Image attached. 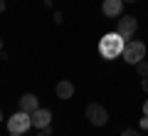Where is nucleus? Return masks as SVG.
<instances>
[{
  "mask_svg": "<svg viewBox=\"0 0 148 136\" xmlns=\"http://www.w3.org/2000/svg\"><path fill=\"white\" fill-rule=\"evenodd\" d=\"M141 126H143V129H148V116H146V119H141Z\"/></svg>",
  "mask_w": 148,
  "mask_h": 136,
  "instance_id": "2eb2a0df",
  "label": "nucleus"
},
{
  "mask_svg": "<svg viewBox=\"0 0 148 136\" xmlns=\"http://www.w3.org/2000/svg\"><path fill=\"white\" fill-rule=\"evenodd\" d=\"M10 136H25V134H10Z\"/></svg>",
  "mask_w": 148,
  "mask_h": 136,
  "instance_id": "dca6fc26",
  "label": "nucleus"
},
{
  "mask_svg": "<svg viewBox=\"0 0 148 136\" xmlns=\"http://www.w3.org/2000/svg\"><path fill=\"white\" fill-rule=\"evenodd\" d=\"M143 114H146V116H148V99H146V101H143Z\"/></svg>",
  "mask_w": 148,
  "mask_h": 136,
  "instance_id": "4468645a",
  "label": "nucleus"
},
{
  "mask_svg": "<svg viewBox=\"0 0 148 136\" xmlns=\"http://www.w3.org/2000/svg\"><path fill=\"white\" fill-rule=\"evenodd\" d=\"M101 12H104L106 17H111V20L121 17V12H123V0H104V3H101Z\"/></svg>",
  "mask_w": 148,
  "mask_h": 136,
  "instance_id": "423d86ee",
  "label": "nucleus"
},
{
  "mask_svg": "<svg viewBox=\"0 0 148 136\" xmlns=\"http://www.w3.org/2000/svg\"><path fill=\"white\" fill-rule=\"evenodd\" d=\"M40 136H47V134H40Z\"/></svg>",
  "mask_w": 148,
  "mask_h": 136,
  "instance_id": "aec40b11",
  "label": "nucleus"
},
{
  "mask_svg": "<svg viewBox=\"0 0 148 136\" xmlns=\"http://www.w3.org/2000/svg\"><path fill=\"white\" fill-rule=\"evenodd\" d=\"M32 126V116L27 111H15L8 119V131L10 134H27V129Z\"/></svg>",
  "mask_w": 148,
  "mask_h": 136,
  "instance_id": "7ed1b4c3",
  "label": "nucleus"
},
{
  "mask_svg": "<svg viewBox=\"0 0 148 136\" xmlns=\"http://www.w3.org/2000/svg\"><path fill=\"white\" fill-rule=\"evenodd\" d=\"M123 47H126V40L119 35L116 30L114 32H106L104 37L99 40V55L104 59H116L123 55Z\"/></svg>",
  "mask_w": 148,
  "mask_h": 136,
  "instance_id": "f257e3e1",
  "label": "nucleus"
},
{
  "mask_svg": "<svg viewBox=\"0 0 148 136\" xmlns=\"http://www.w3.org/2000/svg\"><path fill=\"white\" fill-rule=\"evenodd\" d=\"M141 59H146V45H143L141 40L126 42V47H123V62H128V64L136 67Z\"/></svg>",
  "mask_w": 148,
  "mask_h": 136,
  "instance_id": "f03ea898",
  "label": "nucleus"
},
{
  "mask_svg": "<svg viewBox=\"0 0 148 136\" xmlns=\"http://www.w3.org/2000/svg\"><path fill=\"white\" fill-rule=\"evenodd\" d=\"M5 8H8V3H5V0H0V12H5Z\"/></svg>",
  "mask_w": 148,
  "mask_h": 136,
  "instance_id": "ddd939ff",
  "label": "nucleus"
},
{
  "mask_svg": "<svg viewBox=\"0 0 148 136\" xmlns=\"http://www.w3.org/2000/svg\"><path fill=\"white\" fill-rule=\"evenodd\" d=\"M136 30H138V20L133 15H123V17H119V22H116V32L123 37V40H131L133 35H136Z\"/></svg>",
  "mask_w": 148,
  "mask_h": 136,
  "instance_id": "20e7f679",
  "label": "nucleus"
},
{
  "mask_svg": "<svg viewBox=\"0 0 148 136\" xmlns=\"http://www.w3.org/2000/svg\"><path fill=\"white\" fill-rule=\"evenodd\" d=\"M54 92H57L59 99H72V97H74V84L67 82V79H62V82L57 84V89H54Z\"/></svg>",
  "mask_w": 148,
  "mask_h": 136,
  "instance_id": "1a4fd4ad",
  "label": "nucleus"
},
{
  "mask_svg": "<svg viewBox=\"0 0 148 136\" xmlns=\"http://www.w3.org/2000/svg\"><path fill=\"white\" fill-rule=\"evenodd\" d=\"M136 72L141 74V79H143V77H148V62H146V59H141V62L136 64Z\"/></svg>",
  "mask_w": 148,
  "mask_h": 136,
  "instance_id": "9d476101",
  "label": "nucleus"
},
{
  "mask_svg": "<svg viewBox=\"0 0 148 136\" xmlns=\"http://www.w3.org/2000/svg\"><path fill=\"white\" fill-rule=\"evenodd\" d=\"M30 116H32V126H35V129H45V126L52 124V111H49V109H42V106L35 109Z\"/></svg>",
  "mask_w": 148,
  "mask_h": 136,
  "instance_id": "0eeeda50",
  "label": "nucleus"
},
{
  "mask_svg": "<svg viewBox=\"0 0 148 136\" xmlns=\"http://www.w3.org/2000/svg\"><path fill=\"white\" fill-rule=\"evenodd\" d=\"M0 50H3V40H0Z\"/></svg>",
  "mask_w": 148,
  "mask_h": 136,
  "instance_id": "f3484780",
  "label": "nucleus"
},
{
  "mask_svg": "<svg viewBox=\"0 0 148 136\" xmlns=\"http://www.w3.org/2000/svg\"><path fill=\"white\" fill-rule=\"evenodd\" d=\"M35 109H40V99H37L35 94H22V97H20V111L32 114Z\"/></svg>",
  "mask_w": 148,
  "mask_h": 136,
  "instance_id": "6e6552de",
  "label": "nucleus"
},
{
  "mask_svg": "<svg viewBox=\"0 0 148 136\" xmlns=\"http://www.w3.org/2000/svg\"><path fill=\"white\" fill-rule=\"evenodd\" d=\"M123 3H133V0H123Z\"/></svg>",
  "mask_w": 148,
  "mask_h": 136,
  "instance_id": "6ab92c4d",
  "label": "nucleus"
},
{
  "mask_svg": "<svg viewBox=\"0 0 148 136\" xmlns=\"http://www.w3.org/2000/svg\"><path fill=\"white\" fill-rule=\"evenodd\" d=\"M86 119H89L94 126H104L106 121H109V111L104 109V104H96L94 101V104L86 106Z\"/></svg>",
  "mask_w": 148,
  "mask_h": 136,
  "instance_id": "39448f33",
  "label": "nucleus"
},
{
  "mask_svg": "<svg viewBox=\"0 0 148 136\" xmlns=\"http://www.w3.org/2000/svg\"><path fill=\"white\" fill-rule=\"evenodd\" d=\"M0 121H3V111H0Z\"/></svg>",
  "mask_w": 148,
  "mask_h": 136,
  "instance_id": "a211bd4d",
  "label": "nucleus"
},
{
  "mask_svg": "<svg viewBox=\"0 0 148 136\" xmlns=\"http://www.w3.org/2000/svg\"><path fill=\"white\" fill-rule=\"evenodd\" d=\"M141 89L148 94V77H143V79H141Z\"/></svg>",
  "mask_w": 148,
  "mask_h": 136,
  "instance_id": "f8f14e48",
  "label": "nucleus"
},
{
  "mask_svg": "<svg viewBox=\"0 0 148 136\" xmlns=\"http://www.w3.org/2000/svg\"><path fill=\"white\" fill-rule=\"evenodd\" d=\"M121 136H143V134H141V131H136V129H123Z\"/></svg>",
  "mask_w": 148,
  "mask_h": 136,
  "instance_id": "9b49d317",
  "label": "nucleus"
}]
</instances>
